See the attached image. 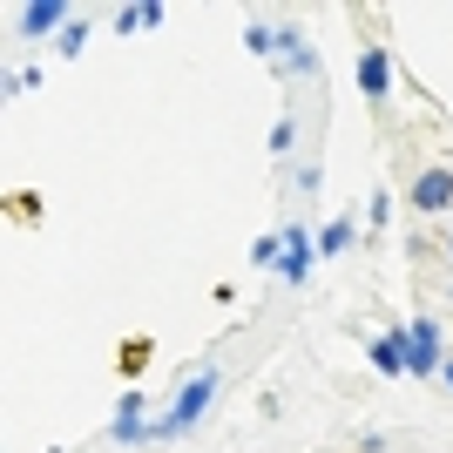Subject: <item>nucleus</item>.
<instances>
[{"label":"nucleus","mask_w":453,"mask_h":453,"mask_svg":"<svg viewBox=\"0 0 453 453\" xmlns=\"http://www.w3.org/2000/svg\"><path fill=\"white\" fill-rule=\"evenodd\" d=\"M453 203V170H426L413 183V210H447Z\"/></svg>","instance_id":"20e7f679"},{"label":"nucleus","mask_w":453,"mask_h":453,"mask_svg":"<svg viewBox=\"0 0 453 453\" xmlns=\"http://www.w3.org/2000/svg\"><path fill=\"white\" fill-rule=\"evenodd\" d=\"M345 244H352V224H345V217H339V224H332V230H325V237H319V250H332V257H339Z\"/></svg>","instance_id":"9d476101"},{"label":"nucleus","mask_w":453,"mask_h":453,"mask_svg":"<svg viewBox=\"0 0 453 453\" xmlns=\"http://www.w3.org/2000/svg\"><path fill=\"white\" fill-rule=\"evenodd\" d=\"M372 372H386V379H393V372H406V339H399V332L372 345Z\"/></svg>","instance_id":"6e6552de"},{"label":"nucleus","mask_w":453,"mask_h":453,"mask_svg":"<svg viewBox=\"0 0 453 453\" xmlns=\"http://www.w3.org/2000/svg\"><path fill=\"white\" fill-rule=\"evenodd\" d=\"M210 393H217V372H210V365H203V372H196V379H189V386H183V399H176L170 413L156 419L150 434H156V440H176V434H183V426H196V419H203V406H210Z\"/></svg>","instance_id":"f257e3e1"},{"label":"nucleus","mask_w":453,"mask_h":453,"mask_svg":"<svg viewBox=\"0 0 453 453\" xmlns=\"http://www.w3.org/2000/svg\"><path fill=\"white\" fill-rule=\"evenodd\" d=\"M406 339V372H447V359H440V325L419 319L413 332H399Z\"/></svg>","instance_id":"f03ea898"},{"label":"nucleus","mask_w":453,"mask_h":453,"mask_svg":"<svg viewBox=\"0 0 453 453\" xmlns=\"http://www.w3.org/2000/svg\"><path fill=\"white\" fill-rule=\"evenodd\" d=\"M163 20V7L156 0H142V7H122V35H135V27H156Z\"/></svg>","instance_id":"1a4fd4ad"},{"label":"nucleus","mask_w":453,"mask_h":453,"mask_svg":"<svg viewBox=\"0 0 453 453\" xmlns=\"http://www.w3.org/2000/svg\"><path fill=\"white\" fill-rule=\"evenodd\" d=\"M284 278L291 284H304V271H311V237H304V230H284Z\"/></svg>","instance_id":"423d86ee"},{"label":"nucleus","mask_w":453,"mask_h":453,"mask_svg":"<svg viewBox=\"0 0 453 453\" xmlns=\"http://www.w3.org/2000/svg\"><path fill=\"white\" fill-rule=\"evenodd\" d=\"M386 88H393V61H386V48H365V61H359V95L386 102Z\"/></svg>","instance_id":"7ed1b4c3"},{"label":"nucleus","mask_w":453,"mask_h":453,"mask_svg":"<svg viewBox=\"0 0 453 453\" xmlns=\"http://www.w3.org/2000/svg\"><path fill=\"white\" fill-rule=\"evenodd\" d=\"M115 440H122V447H129V440H150V426H142V393H129L122 399V413H115V426H109Z\"/></svg>","instance_id":"0eeeda50"},{"label":"nucleus","mask_w":453,"mask_h":453,"mask_svg":"<svg viewBox=\"0 0 453 453\" xmlns=\"http://www.w3.org/2000/svg\"><path fill=\"white\" fill-rule=\"evenodd\" d=\"M250 257H257V265H284V237H265V244L250 250Z\"/></svg>","instance_id":"9b49d317"},{"label":"nucleus","mask_w":453,"mask_h":453,"mask_svg":"<svg viewBox=\"0 0 453 453\" xmlns=\"http://www.w3.org/2000/svg\"><path fill=\"white\" fill-rule=\"evenodd\" d=\"M447 386H453V359H447Z\"/></svg>","instance_id":"f8f14e48"},{"label":"nucleus","mask_w":453,"mask_h":453,"mask_svg":"<svg viewBox=\"0 0 453 453\" xmlns=\"http://www.w3.org/2000/svg\"><path fill=\"white\" fill-rule=\"evenodd\" d=\"M14 20H20V35H48V27H61V20H68V7H61V0H27Z\"/></svg>","instance_id":"39448f33"}]
</instances>
